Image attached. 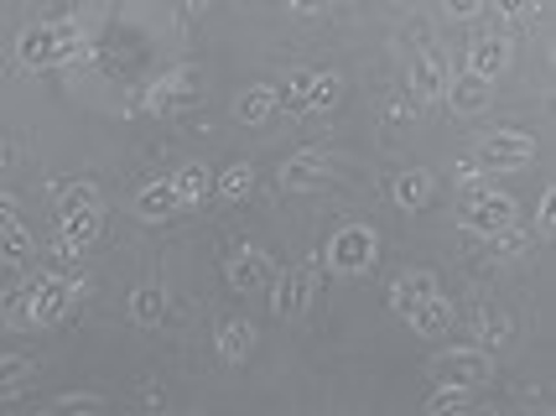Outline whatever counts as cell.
Wrapping results in <instances>:
<instances>
[{
    "label": "cell",
    "mask_w": 556,
    "mask_h": 416,
    "mask_svg": "<svg viewBox=\"0 0 556 416\" xmlns=\"http://www.w3.org/2000/svg\"><path fill=\"white\" fill-rule=\"evenodd\" d=\"M427 375H432L442 391H468L473 395L479 386L494 380V354L473 349V343H453V349H442V354L427 360Z\"/></svg>",
    "instance_id": "6da1fadb"
},
{
    "label": "cell",
    "mask_w": 556,
    "mask_h": 416,
    "mask_svg": "<svg viewBox=\"0 0 556 416\" xmlns=\"http://www.w3.org/2000/svg\"><path fill=\"white\" fill-rule=\"evenodd\" d=\"M26 307H31V328H52V323H63L78 307V281L63 276V270H37V276H26Z\"/></svg>",
    "instance_id": "7a4b0ae2"
},
{
    "label": "cell",
    "mask_w": 556,
    "mask_h": 416,
    "mask_svg": "<svg viewBox=\"0 0 556 416\" xmlns=\"http://www.w3.org/2000/svg\"><path fill=\"white\" fill-rule=\"evenodd\" d=\"M458 224L468 229V235H500V229H509V224H520V203L509 193H500V188H473V193H463L458 203Z\"/></svg>",
    "instance_id": "3957f363"
},
{
    "label": "cell",
    "mask_w": 556,
    "mask_h": 416,
    "mask_svg": "<svg viewBox=\"0 0 556 416\" xmlns=\"http://www.w3.org/2000/svg\"><path fill=\"white\" fill-rule=\"evenodd\" d=\"M380 261V229L375 224H339L328 240V266L339 276H364Z\"/></svg>",
    "instance_id": "277c9868"
},
{
    "label": "cell",
    "mask_w": 556,
    "mask_h": 416,
    "mask_svg": "<svg viewBox=\"0 0 556 416\" xmlns=\"http://www.w3.org/2000/svg\"><path fill=\"white\" fill-rule=\"evenodd\" d=\"M473 162L484 172H515L535 162V136L531 130H515V125H500V130H484L473 141Z\"/></svg>",
    "instance_id": "5b68a950"
},
{
    "label": "cell",
    "mask_w": 556,
    "mask_h": 416,
    "mask_svg": "<svg viewBox=\"0 0 556 416\" xmlns=\"http://www.w3.org/2000/svg\"><path fill=\"white\" fill-rule=\"evenodd\" d=\"M313 302H317V276H313V266L276 270V281H270V313H276V318H302Z\"/></svg>",
    "instance_id": "8992f818"
},
{
    "label": "cell",
    "mask_w": 556,
    "mask_h": 416,
    "mask_svg": "<svg viewBox=\"0 0 556 416\" xmlns=\"http://www.w3.org/2000/svg\"><path fill=\"white\" fill-rule=\"evenodd\" d=\"M463 63H468V74L494 84L500 74H509V63H515V42H509V31H479L468 52H463Z\"/></svg>",
    "instance_id": "52a82bcc"
},
{
    "label": "cell",
    "mask_w": 556,
    "mask_h": 416,
    "mask_svg": "<svg viewBox=\"0 0 556 416\" xmlns=\"http://www.w3.org/2000/svg\"><path fill=\"white\" fill-rule=\"evenodd\" d=\"M406 84H412V94L421 99V104H442L447 84H453V63L437 48H421L412 58V68H406Z\"/></svg>",
    "instance_id": "ba28073f"
},
{
    "label": "cell",
    "mask_w": 556,
    "mask_h": 416,
    "mask_svg": "<svg viewBox=\"0 0 556 416\" xmlns=\"http://www.w3.org/2000/svg\"><path fill=\"white\" fill-rule=\"evenodd\" d=\"M224 276H229V287L235 292H270V281H276V266H270V255L266 250H255V245H240L229 261H224Z\"/></svg>",
    "instance_id": "9c48e42d"
},
{
    "label": "cell",
    "mask_w": 556,
    "mask_h": 416,
    "mask_svg": "<svg viewBox=\"0 0 556 416\" xmlns=\"http://www.w3.org/2000/svg\"><path fill=\"white\" fill-rule=\"evenodd\" d=\"M432 292H442V287H437V276L432 270H421V266H412V270H395V276H390L386 302H390V313H395V318H412Z\"/></svg>",
    "instance_id": "30bf717a"
},
{
    "label": "cell",
    "mask_w": 556,
    "mask_h": 416,
    "mask_svg": "<svg viewBox=\"0 0 556 416\" xmlns=\"http://www.w3.org/2000/svg\"><path fill=\"white\" fill-rule=\"evenodd\" d=\"M328 172H333V156L328 151H296V156H287L281 162V188L287 193H313V188H323L328 182Z\"/></svg>",
    "instance_id": "8fae6325"
},
{
    "label": "cell",
    "mask_w": 556,
    "mask_h": 416,
    "mask_svg": "<svg viewBox=\"0 0 556 416\" xmlns=\"http://www.w3.org/2000/svg\"><path fill=\"white\" fill-rule=\"evenodd\" d=\"M198 94H203V74H198V68H172L167 78L151 84L146 104L162 115V110H177V104H188V99H198Z\"/></svg>",
    "instance_id": "7c38bea8"
},
{
    "label": "cell",
    "mask_w": 556,
    "mask_h": 416,
    "mask_svg": "<svg viewBox=\"0 0 556 416\" xmlns=\"http://www.w3.org/2000/svg\"><path fill=\"white\" fill-rule=\"evenodd\" d=\"M48 193L58 214H104V193L94 182H84V177H58Z\"/></svg>",
    "instance_id": "4fadbf2b"
},
{
    "label": "cell",
    "mask_w": 556,
    "mask_h": 416,
    "mask_svg": "<svg viewBox=\"0 0 556 416\" xmlns=\"http://www.w3.org/2000/svg\"><path fill=\"white\" fill-rule=\"evenodd\" d=\"M489 99H494V84H484V78L473 74H458L453 84H447V94H442V104L453 110V115H463V121H473V115H484Z\"/></svg>",
    "instance_id": "5bb4252c"
},
{
    "label": "cell",
    "mask_w": 556,
    "mask_h": 416,
    "mask_svg": "<svg viewBox=\"0 0 556 416\" xmlns=\"http://www.w3.org/2000/svg\"><path fill=\"white\" fill-rule=\"evenodd\" d=\"M509 333H515V318H509L505 307H494V302H479V307H473V349L494 354V349L509 343Z\"/></svg>",
    "instance_id": "9a60e30c"
},
{
    "label": "cell",
    "mask_w": 556,
    "mask_h": 416,
    "mask_svg": "<svg viewBox=\"0 0 556 416\" xmlns=\"http://www.w3.org/2000/svg\"><path fill=\"white\" fill-rule=\"evenodd\" d=\"M167 182H172V193H177V209H203V198L214 193V167H203V162H182Z\"/></svg>",
    "instance_id": "2e32d148"
},
{
    "label": "cell",
    "mask_w": 556,
    "mask_h": 416,
    "mask_svg": "<svg viewBox=\"0 0 556 416\" xmlns=\"http://www.w3.org/2000/svg\"><path fill=\"white\" fill-rule=\"evenodd\" d=\"M453 323H458V307H453V302H447L442 292H432V297H427V302H421V307L412 313V318H406V328H412L416 339H442V333H447Z\"/></svg>",
    "instance_id": "e0dca14e"
},
{
    "label": "cell",
    "mask_w": 556,
    "mask_h": 416,
    "mask_svg": "<svg viewBox=\"0 0 556 416\" xmlns=\"http://www.w3.org/2000/svg\"><path fill=\"white\" fill-rule=\"evenodd\" d=\"M16 58H22L26 68H52V63H58V26L31 22L22 37H16Z\"/></svg>",
    "instance_id": "ac0fdd59"
},
{
    "label": "cell",
    "mask_w": 556,
    "mask_h": 416,
    "mask_svg": "<svg viewBox=\"0 0 556 416\" xmlns=\"http://www.w3.org/2000/svg\"><path fill=\"white\" fill-rule=\"evenodd\" d=\"M214 349L224 365H244L250 360V349H255V323L250 318H224L214 333Z\"/></svg>",
    "instance_id": "d6986e66"
},
{
    "label": "cell",
    "mask_w": 556,
    "mask_h": 416,
    "mask_svg": "<svg viewBox=\"0 0 556 416\" xmlns=\"http://www.w3.org/2000/svg\"><path fill=\"white\" fill-rule=\"evenodd\" d=\"M136 219H146V224H162V219H172V214H182L177 209V193H172V182L167 177H156V182H146L141 193H136Z\"/></svg>",
    "instance_id": "ffe728a7"
},
{
    "label": "cell",
    "mask_w": 556,
    "mask_h": 416,
    "mask_svg": "<svg viewBox=\"0 0 556 416\" xmlns=\"http://www.w3.org/2000/svg\"><path fill=\"white\" fill-rule=\"evenodd\" d=\"M432 193H437L432 172H421V167H401L395 172V182H390V198H395L401 209H427Z\"/></svg>",
    "instance_id": "44dd1931"
},
{
    "label": "cell",
    "mask_w": 556,
    "mask_h": 416,
    "mask_svg": "<svg viewBox=\"0 0 556 416\" xmlns=\"http://www.w3.org/2000/svg\"><path fill=\"white\" fill-rule=\"evenodd\" d=\"M276 110H281V104H276V84H250V89L235 99V115H240V125H266Z\"/></svg>",
    "instance_id": "7402d4cb"
},
{
    "label": "cell",
    "mask_w": 556,
    "mask_h": 416,
    "mask_svg": "<svg viewBox=\"0 0 556 416\" xmlns=\"http://www.w3.org/2000/svg\"><path fill=\"white\" fill-rule=\"evenodd\" d=\"M31 261H37V240H31V229H26V224L0 229V266L31 270Z\"/></svg>",
    "instance_id": "603a6c76"
},
{
    "label": "cell",
    "mask_w": 556,
    "mask_h": 416,
    "mask_svg": "<svg viewBox=\"0 0 556 416\" xmlns=\"http://www.w3.org/2000/svg\"><path fill=\"white\" fill-rule=\"evenodd\" d=\"M94 240H99V214H58V245L84 255Z\"/></svg>",
    "instance_id": "cb8c5ba5"
},
{
    "label": "cell",
    "mask_w": 556,
    "mask_h": 416,
    "mask_svg": "<svg viewBox=\"0 0 556 416\" xmlns=\"http://www.w3.org/2000/svg\"><path fill=\"white\" fill-rule=\"evenodd\" d=\"M162 318H167V292H162V287H151V281H141V287L130 292V323H141V328H162Z\"/></svg>",
    "instance_id": "d4e9b609"
},
{
    "label": "cell",
    "mask_w": 556,
    "mask_h": 416,
    "mask_svg": "<svg viewBox=\"0 0 556 416\" xmlns=\"http://www.w3.org/2000/svg\"><path fill=\"white\" fill-rule=\"evenodd\" d=\"M214 193L224 198V203H244V198L255 193V167L250 162H235V167H224L214 177Z\"/></svg>",
    "instance_id": "484cf974"
},
{
    "label": "cell",
    "mask_w": 556,
    "mask_h": 416,
    "mask_svg": "<svg viewBox=\"0 0 556 416\" xmlns=\"http://www.w3.org/2000/svg\"><path fill=\"white\" fill-rule=\"evenodd\" d=\"M37 386V365L26 354H5L0 360V395H26Z\"/></svg>",
    "instance_id": "4316f807"
},
{
    "label": "cell",
    "mask_w": 556,
    "mask_h": 416,
    "mask_svg": "<svg viewBox=\"0 0 556 416\" xmlns=\"http://www.w3.org/2000/svg\"><path fill=\"white\" fill-rule=\"evenodd\" d=\"M313 89H317V68H291L276 89V104H291V110H307L313 104Z\"/></svg>",
    "instance_id": "83f0119b"
},
{
    "label": "cell",
    "mask_w": 556,
    "mask_h": 416,
    "mask_svg": "<svg viewBox=\"0 0 556 416\" xmlns=\"http://www.w3.org/2000/svg\"><path fill=\"white\" fill-rule=\"evenodd\" d=\"M484 245H489V255H494V261H520V255L531 250V229L509 224V229H500V235H489Z\"/></svg>",
    "instance_id": "f1b7e54d"
},
{
    "label": "cell",
    "mask_w": 556,
    "mask_h": 416,
    "mask_svg": "<svg viewBox=\"0 0 556 416\" xmlns=\"http://www.w3.org/2000/svg\"><path fill=\"white\" fill-rule=\"evenodd\" d=\"M52 416H104V395L94 391H68L52 401Z\"/></svg>",
    "instance_id": "f546056e"
},
{
    "label": "cell",
    "mask_w": 556,
    "mask_h": 416,
    "mask_svg": "<svg viewBox=\"0 0 556 416\" xmlns=\"http://www.w3.org/2000/svg\"><path fill=\"white\" fill-rule=\"evenodd\" d=\"M468 412H473L468 391H442V386H437V391L427 395V416H468Z\"/></svg>",
    "instance_id": "4dcf8cb0"
},
{
    "label": "cell",
    "mask_w": 556,
    "mask_h": 416,
    "mask_svg": "<svg viewBox=\"0 0 556 416\" xmlns=\"http://www.w3.org/2000/svg\"><path fill=\"white\" fill-rule=\"evenodd\" d=\"M339 94H343V78L333 74V68H317V89H313V104H307V110L323 115V110H333V104H339Z\"/></svg>",
    "instance_id": "1f68e13d"
},
{
    "label": "cell",
    "mask_w": 556,
    "mask_h": 416,
    "mask_svg": "<svg viewBox=\"0 0 556 416\" xmlns=\"http://www.w3.org/2000/svg\"><path fill=\"white\" fill-rule=\"evenodd\" d=\"M5 323H11V328H22V333H31V307H26V287H11V292H5Z\"/></svg>",
    "instance_id": "d6a6232c"
},
{
    "label": "cell",
    "mask_w": 556,
    "mask_h": 416,
    "mask_svg": "<svg viewBox=\"0 0 556 416\" xmlns=\"http://www.w3.org/2000/svg\"><path fill=\"white\" fill-rule=\"evenodd\" d=\"M552 229H556V193L546 188L541 203H535V235H541V240H552Z\"/></svg>",
    "instance_id": "836d02e7"
},
{
    "label": "cell",
    "mask_w": 556,
    "mask_h": 416,
    "mask_svg": "<svg viewBox=\"0 0 556 416\" xmlns=\"http://www.w3.org/2000/svg\"><path fill=\"white\" fill-rule=\"evenodd\" d=\"M458 188L463 193H473V188H489V172L473 162V156H463L458 162Z\"/></svg>",
    "instance_id": "e575fe53"
},
{
    "label": "cell",
    "mask_w": 556,
    "mask_h": 416,
    "mask_svg": "<svg viewBox=\"0 0 556 416\" xmlns=\"http://www.w3.org/2000/svg\"><path fill=\"white\" fill-rule=\"evenodd\" d=\"M447 16H453V22H473V16H484V5H479V0H453Z\"/></svg>",
    "instance_id": "d590c367"
},
{
    "label": "cell",
    "mask_w": 556,
    "mask_h": 416,
    "mask_svg": "<svg viewBox=\"0 0 556 416\" xmlns=\"http://www.w3.org/2000/svg\"><path fill=\"white\" fill-rule=\"evenodd\" d=\"M11 224H22V219H16V198L0 193V229H11Z\"/></svg>",
    "instance_id": "8d00e7d4"
},
{
    "label": "cell",
    "mask_w": 556,
    "mask_h": 416,
    "mask_svg": "<svg viewBox=\"0 0 556 416\" xmlns=\"http://www.w3.org/2000/svg\"><path fill=\"white\" fill-rule=\"evenodd\" d=\"M5 162H16V147H5V141H0V167H5Z\"/></svg>",
    "instance_id": "74e56055"
},
{
    "label": "cell",
    "mask_w": 556,
    "mask_h": 416,
    "mask_svg": "<svg viewBox=\"0 0 556 416\" xmlns=\"http://www.w3.org/2000/svg\"><path fill=\"white\" fill-rule=\"evenodd\" d=\"M468 416H500V412H494V406H473V412H468Z\"/></svg>",
    "instance_id": "f35d334b"
},
{
    "label": "cell",
    "mask_w": 556,
    "mask_h": 416,
    "mask_svg": "<svg viewBox=\"0 0 556 416\" xmlns=\"http://www.w3.org/2000/svg\"><path fill=\"white\" fill-rule=\"evenodd\" d=\"M42 416H52V412H42Z\"/></svg>",
    "instance_id": "ab89813d"
},
{
    "label": "cell",
    "mask_w": 556,
    "mask_h": 416,
    "mask_svg": "<svg viewBox=\"0 0 556 416\" xmlns=\"http://www.w3.org/2000/svg\"><path fill=\"white\" fill-rule=\"evenodd\" d=\"M0 416H5V412H0Z\"/></svg>",
    "instance_id": "60d3db41"
}]
</instances>
